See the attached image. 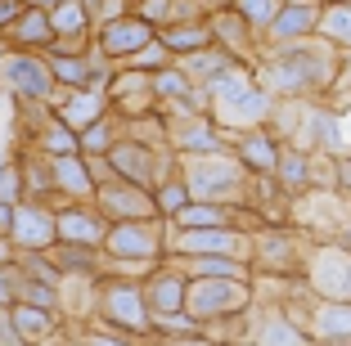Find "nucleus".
Segmentation results:
<instances>
[{
  "label": "nucleus",
  "instance_id": "obj_1",
  "mask_svg": "<svg viewBox=\"0 0 351 346\" xmlns=\"http://www.w3.org/2000/svg\"><path fill=\"white\" fill-rule=\"evenodd\" d=\"M338 72V59H329V54H311V50H293L284 54V63L275 68V82L284 86V90H315V86H324Z\"/></svg>",
  "mask_w": 351,
  "mask_h": 346
},
{
  "label": "nucleus",
  "instance_id": "obj_2",
  "mask_svg": "<svg viewBox=\"0 0 351 346\" xmlns=\"http://www.w3.org/2000/svg\"><path fill=\"white\" fill-rule=\"evenodd\" d=\"M311 284L329 301H351V252L347 247H324L320 265L311 270Z\"/></svg>",
  "mask_w": 351,
  "mask_h": 346
},
{
  "label": "nucleus",
  "instance_id": "obj_3",
  "mask_svg": "<svg viewBox=\"0 0 351 346\" xmlns=\"http://www.w3.org/2000/svg\"><path fill=\"white\" fill-rule=\"evenodd\" d=\"M315 337L333 346H351V301H320L315 306Z\"/></svg>",
  "mask_w": 351,
  "mask_h": 346
},
{
  "label": "nucleus",
  "instance_id": "obj_4",
  "mask_svg": "<svg viewBox=\"0 0 351 346\" xmlns=\"http://www.w3.org/2000/svg\"><path fill=\"white\" fill-rule=\"evenodd\" d=\"M311 27H320V14L311 10V5H289V10L275 14V36L293 41V36H306Z\"/></svg>",
  "mask_w": 351,
  "mask_h": 346
},
{
  "label": "nucleus",
  "instance_id": "obj_5",
  "mask_svg": "<svg viewBox=\"0 0 351 346\" xmlns=\"http://www.w3.org/2000/svg\"><path fill=\"white\" fill-rule=\"evenodd\" d=\"M275 171H279V180L289 184V189H302V184L315 175V171H311V162L302 158V153H293V149L279 153V166H275Z\"/></svg>",
  "mask_w": 351,
  "mask_h": 346
},
{
  "label": "nucleus",
  "instance_id": "obj_6",
  "mask_svg": "<svg viewBox=\"0 0 351 346\" xmlns=\"http://www.w3.org/2000/svg\"><path fill=\"white\" fill-rule=\"evenodd\" d=\"M243 162L257 166V171H275L279 166V149L266 140V135H252V140L243 144Z\"/></svg>",
  "mask_w": 351,
  "mask_h": 346
},
{
  "label": "nucleus",
  "instance_id": "obj_7",
  "mask_svg": "<svg viewBox=\"0 0 351 346\" xmlns=\"http://www.w3.org/2000/svg\"><path fill=\"white\" fill-rule=\"evenodd\" d=\"M320 32L338 45H351V5H333L329 14L320 18Z\"/></svg>",
  "mask_w": 351,
  "mask_h": 346
},
{
  "label": "nucleus",
  "instance_id": "obj_8",
  "mask_svg": "<svg viewBox=\"0 0 351 346\" xmlns=\"http://www.w3.org/2000/svg\"><path fill=\"white\" fill-rule=\"evenodd\" d=\"M266 346H302V337L289 324H270L266 328Z\"/></svg>",
  "mask_w": 351,
  "mask_h": 346
},
{
  "label": "nucleus",
  "instance_id": "obj_9",
  "mask_svg": "<svg viewBox=\"0 0 351 346\" xmlns=\"http://www.w3.org/2000/svg\"><path fill=\"white\" fill-rule=\"evenodd\" d=\"M243 10L252 18H275V0H243Z\"/></svg>",
  "mask_w": 351,
  "mask_h": 346
},
{
  "label": "nucleus",
  "instance_id": "obj_10",
  "mask_svg": "<svg viewBox=\"0 0 351 346\" xmlns=\"http://www.w3.org/2000/svg\"><path fill=\"white\" fill-rule=\"evenodd\" d=\"M185 221H189V225H212V221H217V212H207V207H194V212H185Z\"/></svg>",
  "mask_w": 351,
  "mask_h": 346
},
{
  "label": "nucleus",
  "instance_id": "obj_11",
  "mask_svg": "<svg viewBox=\"0 0 351 346\" xmlns=\"http://www.w3.org/2000/svg\"><path fill=\"white\" fill-rule=\"evenodd\" d=\"M342 247L351 252V221H347V230H342Z\"/></svg>",
  "mask_w": 351,
  "mask_h": 346
},
{
  "label": "nucleus",
  "instance_id": "obj_12",
  "mask_svg": "<svg viewBox=\"0 0 351 346\" xmlns=\"http://www.w3.org/2000/svg\"><path fill=\"white\" fill-rule=\"evenodd\" d=\"M10 14H14V5H0V23H5V18H10Z\"/></svg>",
  "mask_w": 351,
  "mask_h": 346
},
{
  "label": "nucleus",
  "instance_id": "obj_13",
  "mask_svg": "<svg viewBox=\"0 0 351 346\" xmlns=\"http://www.w3.org/2000/svg\"><path fill=\"white\" fill-rule=\"evenodd\" d=\"M338 5H351V0H338Z\"/></svg>",
  "mask_w": 351,
  "mask_h": 346
}]
</instances>
